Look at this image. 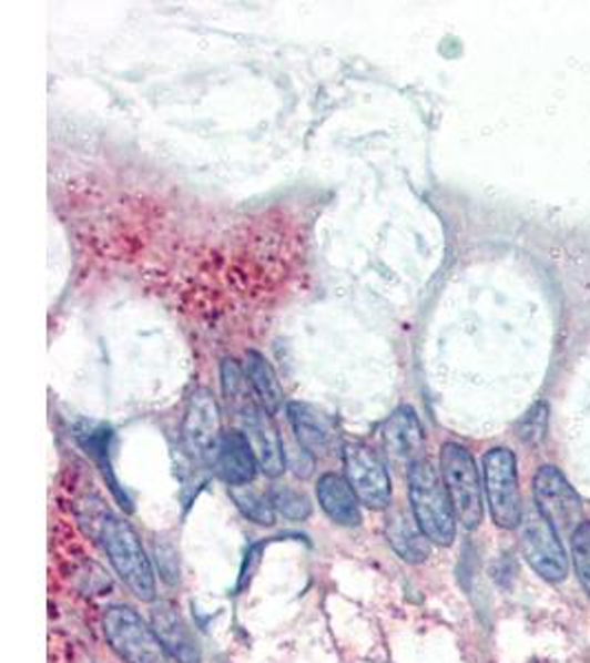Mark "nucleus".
I'll return each instance as SVG.
<instances>
[{"label":"nucleus","instance_id":"f257e3e1","mask_svg":"<svg viewBox=\"0 0 590 663\" xmlns=\"http://www.w3.org/2000/svg\"><path fill=\"white\" fill-rule=\"evenodd\" d=\"M407 482L411 516L423 533L431 544L451 547L456 540L458 516L438 469L427 458H420L409 465Z\"/></svg>","mask_w":590,"mask_h":663},{"label":"nucleus","instance_id":"f03ea898","mask_svg":"<svg viewBox=\"0 0 590 663\" xmlns=\"http://www.w3.org/2000/svg\"><path fill=\"white\" fill-rule=\"evenodd\" d=\"M98 538L102 540V547L109 555L111 567L115 569L118 578L126 584V589L140 600V602H155L157 586H155V573L151 567V560L142 547V540L131 529L129 522L106 513L98 529Z\"/></svg>","mask_w":590,"mask_h":663},{"label":"nucleus","instance_id":"7ed1b4c3","mask_svg":"<svg viewBox=\"0 0 590 663\" xmlns=\"http://www.w3.org/2000/svg\"><path fill=\"white\" fill-rule=\"evenodd\" d=\"M440 476L454 502L458 522L474 531L482 524V480L471 451L458 442H445L440 449Z\"/></svg>","mask_w":590,"mask_h":663},{"label":"nucleus","instance_id":"20e7f679","mask_svg":"<svg viewBox=\"0 0 590 663\" xmlns=\"http://www.w3.org/2000/svg\"><path fill=\"white\" fill-rule=\"evenodd\" d=\"M485 493L496 527L513 531L522 524V498L516 453L507 447H494L482 458Z\"/></svg>","mask_w":590,"mask_h":663},{"label":"nucleus","instance_id":"39448f33","mask_svg":"<svg viewBox=\"0 0 590 663\" xmlns=\"http://www.w3.org/2000/svg\"><path fill=\"white\" fill-rule=\"evenodd\" d=\"M102 631L113 653L126 663H169V653L133 609L111 606L102 618Z\"/></svg>","mask_w":590,"mask_h":663},{"label":"nucleus","instance_id":"423d86ee","mask_svg":"<svg viewBox=\"0 0 590 663\" xmlns=\"http://www.w3.org/2000/svg\"><path fill=\"white\" fill-rule=\"evenodd\" d=\"M520 549L527 564L547 582L560 584L569 575V555L562 544V536L547 522L536 509L522 516L520 524Z\"/></svg>","mask_w":590,"mask_h":663},{"label":"nucleus","instance_id":"0eeeda50","mask_svg":"<svg viewBox=\"0 0 590 663\" xmlns=\"http://www.w3.org/2000/svg\"><path fill=\"white\" fill-rule=\"evenodd\" d=\"M533 500L536 509L547 518V522H551V527L562 538L573 536L584 522V507L580 493L553 465L540 467L533 476Z\"/></svg>","mask_w":590,"mask_h":663},{"label":"nucleus","instance_id":"6e6552de","mask_svg":"<svg viewBox=\"0 0 590 663\" xmlns=\"http://www.w3.org/2000/svg\"><path fill=\"white\" fill-rule=\"evenodd\" d=\"M343 471L352 491L367 509L383 511L391 502V478L383 458L365 442L343 447Z\"/></svg>","mask_w":590,"mask_h":663},{"label":"nucleus","instance_id":"1a4fd4ad","mask_svg":"<svg viewBox=\"0 0 590 663\" xmlns=\"http://www.w3.org/2000/svg\"><path fill=\"white\" fill-rule=\"evenodd\" d=\"M213 471L228 484V487H246L255 480L260 462L253 451L248 436L240 429L222 431L217 442L206 456Z\"/></svg>","mask_w":590,"mask_h":663},{"label":"nucleus","instance_id":"9d476101","mask_svg":"<svg viewBox=\"0 0 590 663\" xmlns=\"http://www.w3.org/2000/svg\"><path fill=\"white\" fill-rule=\"evenodd\" d=\"M240 416L244 420V434L253 445L260 469L271 478H279L286 471V447L273 414L253 402Z\"/></svg>","mask_w":590,"mask_h":663},{"label":"nucleus","instance_id":"9b49d317","mask_svg":"<svg viewBox=\"0 0 590 663\" xmlns=\"http://www.w3.org/2000/svg\"><path fill=\"white\" fill-rule=\"evenodd\" d=\"M222 436L220 407L211 389L200 387L193 391L184 422H182V442L184 449L195 458H206L217 438Z\"/></svg>","mask_w":590,"mask_h":663},{"label":"nucleus","instance_id":"f8f14e48","mask_svg":"<svg viewBox=\"0 0 590 663\" xmlns=\"http://www.w3.org/2000/svg\"><path fill=\"white\" fill-rule=\"evenodd\" d=\"M380 440L385 453L396 462H416L423 456L425 447V431L420 425V418L414 407L403 405L398 407L383 425Z\"/></svg>","mask_w":590,"mask_h":663},{"label":"nucleus","instance_id":"ddd939ff","mask_svg":"<svg viewBox=\"0 0 590 663\" xmlns=\"http://www.w3.org/2000/svg\"><path fill=\"white\" fill-rule=\"evenodd\" d=\"M151 626L169 657L177 663H202V651L175 606L160 604L151 613Z\"/></svg>","mask_w":590,"mask_h":663},{"label":"nucleus","instance_id":"4468645a","mask_svg":"<svg viewBox=\"0 0 590 663\" xmlns=\"http://www.w3.org/2000/svg\"><path fill=\"white\" fill-rule=\"evenodd\" d=\"M288 420L293 425L296 442L314 458L327 456L336 445V429L327 416L307 402H288Z\"/></svg>","mask_w":590,"mask_h":663},{"label":"nucleus","instance_id":"2eb2a0df","mask_svg":"<svg viewBox=\"0 0 590 663\" xmlns=\"http://www.w3.org/2000/svg\"><path fill=\"white\" fill-rule=\"evenodd\" d=\"M316 498L325 516L340 527L360 524V500L338 473H323L316 482Z\"/></svg>","mask_w":590,"mask_h":663},{"label":"nucleus","instance_id":"dca6fc26","mask_svg":"<svg viewBox=\"0 0 590 663\" xmlns=\"http://www.w3.org/2000/svg\"><path fill=\"white\" fill-rule=\"evenodd\" d=\"M387 540L400 560L409 564H423L431 555V542L418 527L414 516L396 511L387 520Z\"/></svg>","mask_w":590,"mask_h":663},{"label":"nucleus","instance_id":"f3484780","mask_svg":"<svg viewBox=\"0 0 590 663\" xmlns=\"http://www.w3.org/2000/svg\"><path fill=\"white\" fill-rule=\"evenodd\" d=\"M244 369H246V376H248V382H251L253 391L260 398V405L266 411L277 414L282 402H284V387H282V382L277 378V371L271 365V360L262 351L248 349Z\"/></svg>","mask_w":590,"mask_h":663},{"label":"nucleus","instance_id":"a211bd4d","mask_svg":"<svg viewBox=\"0 0 590 663\" xmlns=\"http://www.w3.org/2000/svg\"><path fill=\"white\" fill-rule=\"evenodd\" d=\"M231 498L235 500L237 509L251 522L262 524V527H273L275 524L277 511L273 507L271 496H264V493H260V491H255L246 484V487H231Z\"/></svg>","mask_w":590,"mask_h":663},{"label":"nucleus","instance_id":"6ab92c4d","mask_svg":"<svg viewBox=\"0 0 590 663\" xmlns=\"http://www.w3.org/2000/svg\"><path fill=\"white\" fill-rule=\"evenodd\" d=\"M248 376L246 369L235 358H224L222 363V387L228 402L242 414L255 400L248 396Z\"/></svg>","mask_w":590,"mask_h":663},{"label":"nucleus","instance_id":"aec40b11","mask_svg":"<svg viewBox=\"0 0 590 663\" xmlns=\"http://www.w3.org/2000/svg\"><path fill=\"white\" fill-rule=\"evenodd\" d=\"M547 429H549V407H547V402L540 400L518 422V436L525 445L538 447L545 442Z\"/></svg>","mask_w":590,"mask_h":663},{"label":"nucleus","instance_id":"412c9836","mask_svg":"<svg viewBox=\"0 0 590 663\" xmlns=\"http://www.w3.org/2000/svg\"><path fill=\"white\" fill-rule=\"evenodd\" d=\"M271 500L277 513H282L288 520H307L312 513V504L305 493L291 489V487H279L271 491Z\"/></svg>","mask_w":590,"mask_h":663},{"label":"nucleus","instance_id":"4be33fe9","mask_svg":"<svg viewBox=\"0 0 590 663\" xmlns=\"http://www.w3.org/2000/svg\"><path fill=\"white\" fill-rule=\"evenodd\" d=\"M571 551L576 573L590 598V520H584L580 529L571 536Z\"/></svg>","mask_w":590,"mask_h":663},{"label":"nucleus","instance_id":"5701e85b","mask_svg":"<svg viewBox=\"0 0 590 663\" xmlns=\"http://www.w3.org/2000/svg\"><path fill=\"white\" fill-rule=\"evenodd\" d=\"M78 436H80L82 447L98 460V465L102 467L104 476H109L113 493L120 496L118 484H115V480H113V476H111V465H109V438H111L109 429H106V431H104V429H100V431H87V434H78ZM120 498H122V496H120ZM122 500H124V498H122ZM124 502H126V500H124Z\"/></svg>","mask_w":590,"mask_h":663},{"label":"nucleus","instance_id":"b1692460","mask_svg":"<svg viewBox=\"0 0 590 663\" xmlns=\"http://www.w3.org/2000/svg\"><path fill=\"white\" fill-rule=\"evenodd\" d=\"M284 447H286V465H288V469H293L296 478L307 480L312 476V471H314V456L309 451H305L298 442H295V447H288L284 442Z\"/></svg>","mask_w":590,"mask_h":663},{"label":"nucleus","instance_id":"393cba45","mask_svg":"<svg viewBox=\"0 0 590 663\" xmlns=\"http://www.w3.org/2000/svg\"><path fill=\"white\" fill-rule=\"evenodd\" d=\"M262 551H264V544H257V547H253V549L246 553V560H244V567H242V575H240V584H237V591H244V589L251 584V580H253L257 567H260V562H262V558H260Z\"/></svg>","mask_w":590,"mask_h":663}]
</instances>
